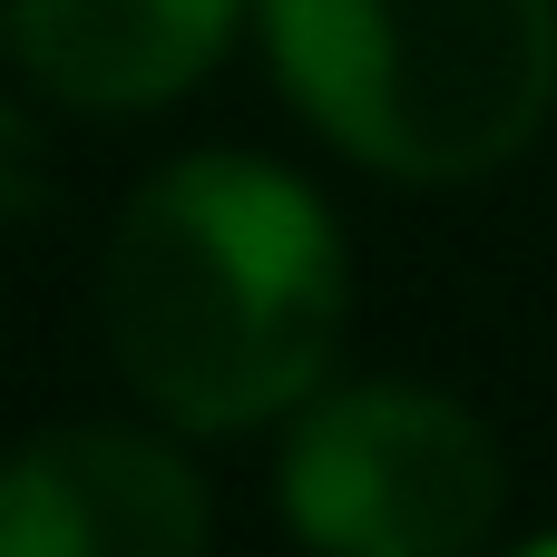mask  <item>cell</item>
Returning <instances> with one entry per match:
<instances>
[{"label": "cell", "instance_id": "277c9868", "mask_svg": "<svg viewBox=\"0 0 557 557\" xmlns=\"http://www.w3.org/2000/svg\"><path fill=\"white\" fill-rule=\"evenodd\" d=\"M206 480L176 441L59 421L0 460V557H206Z\"/></svg>", "mask_w": 557, "mask_h": 557}, {"label": "cell", "instance_id": "8992f818", "mask_svg": "<svg viewBox=\"0 0 557 557\" xmlns=\"http://www.w3.org/2000/svg\"><path fill=\"white\" fill-rule=\"evenodd\" d=\"M519 557H557V539H529V548H519Z\"/></svg>", "mask_w": 557, "mask_h": 557}, {"label": "cell", "instance_id": "5b68a950", "mask_svg": "<svg viewBox=\"0 0 557 557\" xmlns=\"http://www.w3.org/2000/svg\"><path fill=\"white\" fill-rule=\"evenodd\" d=\"M245 29V0H10L20 69L78 117H147L186 98Z\"/></svg>", "mask_w": 557, "mask_h": 557}, {"label": "cell", "instance_id": "3957f363", "mask_svg": "<svg viewBox=\"0 0 557 557\" xmlns=\"http://www.w3.org/2000/svg\"><path fill=\"white\" fill-rule=\"evenodd\" d=\"M274 499L313 557H470L509 509V460L470 401L431 382H352L304 401Z\"/></svg>", "mask_w": 557, "mask_h": 557}, {"label": "cell", "instance_id": "6da1fadb", "mask_svg": "<svg viewBox=\"0 0 557 557\" xmlns=\"http://www.w3.org/2000/svg\"><path fill=\"white\" fill-rule=\"evenodd\" d=\"M343 225L274 157L196 147L157 166L98 255V323L147 411L255 431L323 392L343 343Z\"/></svg>", "mask_w": 557, "mask_h": 557}, {"label": "cell", "instance_id": "7a4b0ae2", "mask_svg": "<svg viewBox=\"0 0 557 557\" xmlns=\"http://www.w3.org/2000/svg\"><path fill=\"white\" fill-rule=\"evenodd\" d=\"M284 98L401 186L509 166L557 108V0H255Z\"/></svg>", "mask_w": 557, "mask_h": 557}]
</instances>
